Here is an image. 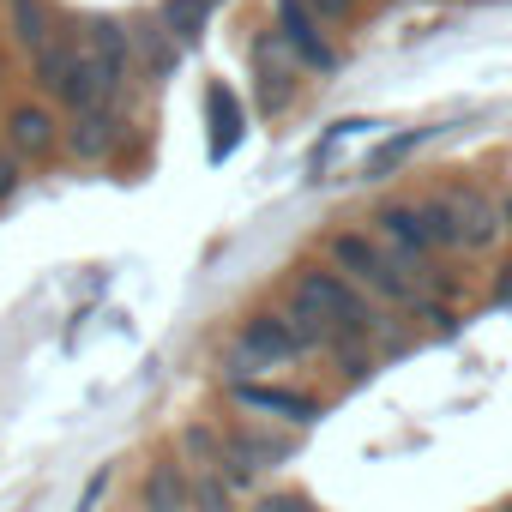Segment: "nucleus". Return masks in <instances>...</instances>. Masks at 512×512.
<instances>
[{
  "label": "nucleus",
  "mask_w": 512,
  "mask_h": 512,
  "mask_svg": "<svg viewBox=\"0 0 512 512\" xmlns=\"http://www.w3.org/2000/svg\"><path fill=\"white\" fill-rule=\"evenodd\" d=\"M272 19H278L284 49H290L302 67H314V73H332V67H338V49L326 43V25L302 7V0H272Z\"/></svg>",
  "instance_id": "4"
},
{
  "label": "nucleus",
  "mask_w": 512,
  "mask_h": 512,
  "mask_svg": "<svg viewBox=\"0 0 512 512\" xmlns=\"http://www.w3.org/2000/svg\"><path fill=\"white\" fill-rule=\"evenodd\" d=\"M302 356H314V338H308L284 308H272V314H253V320L229 338L223 374H229V386H235V380H253V374L290 368V362H302Z\"/></svg>",
  "instance_id": "2"
},
{
  "label": "nucleus",
  "mask_w": 512,
  "mask_h": 512,
  "mask_svg": "<svg viewBox=\"0 0 512 512\" xmlns=\"http://www.w3.org/2000/svg\"><path fill=\"white\" fill-rule=\"evenodd\" d=\"M175 446H181V464H199V470H217L223 464V428L217 422H187L175 434Z\"/></svg>",
  "instance_id": "17"
},
{
  "label": "nucleus",
  "mask_w": 512,
  "mask_h": 512,
  "mask_svg": "<svg viewBox=\"0 0 512 512\" xmlns=\"http://www.w3.org/2000/svg\"><path fill=\"white\" fill-rule=\"evenodd\" d=\"M73 55H79L73 43H49L43 55H31V79H37V91H49V97H55V91H61V79H67V67H73Z\"/></svg>",
  "instance_id": "18"
},
{
  "label": "nucleus",
  "mask_w": 512,
  "mask_h": 512,
  "mask_svg": "<svg viewBox=\"0 0 512 512\" xmlns=\"http://www.w3.org/2000/svg\"><path fill=\"white\" fill-rule=\"evenodd\" d=\"M217 428H223V452H235L253 470H278L296 452V434L272 428V422H217Z\"/></svg>",
  "instance_id": "7"
},
{
  "label": "nucleus",
  "mask_w": 512,
  "mask_h": 512,
  "mask_svg": "<svg viewBox=\"0 0 512 512\" xmlns=\"http://www.w3.org/2000/svg\"><path fill=\"white\" fill-rule=\"evenodd\" d=\"M7 13H13V37H19L31 55H43L49 43H61V37H55V13H49V0H7Z\"/></svg>",
  "instance_id": "14"
},
{
  "label": "nucleus",
  "mask_w": 512,
  "mask_h": 512,
  "mask_svg": "<svg viewBox=\"0 0 512 512\" xmlns=\"http://www.w3.org/2000/svg\"><path fill=\"white\" fill-rule=\"evenodd\" d=\"M229 392H235V404H241V410H253V416H278V422H290V428H308V422L320 416V398H314V392H302V386H278V380H235Z\"/></svg>",
  "instance_id": "6"
},
{
  "label": "nucleus",
  "mask_w": 512,
  "mask_h": 512,
  "mask_svg": "<svg viewBox=\"0 0 512 512\" xmlns=\"http://www.w3.org/2000/svg\"><path fill=\"white\" fill-rule=\"evenodd\" d=\"M247 61H253V97H260V109H266V115H284V109L296 103V67H290L284 37L266 31L260 43H253Z\"/></svg>",
  "instance_id": "5"
},
{
  "label": "nucleus",
  "mask_w": 512,
  "mask_h": 512,
  "mask_svg": "<svg viewBox=\"0 0 512 512\" xmlns=\"http://www.w3.org/2000/svg\"><path fill=\"white\" fill-rule=\"evenodd\" d=\"M326 362L356 386V380H368V374L380 368V350H374V344H332V350H326Z\"/></svg>",
  "instance_id": "20"
},
{
  "label": "nucleus",
  "mask_w": 512,
  "mask_h": 512,
  "mask_svg": "<svg viewBox=\"0 0 512 512\" xmlns=\"http://www.w3.org/2000/svg\"><path fill=\"white\" fill-rule=\"evenodd\" d=\"M446 199H452V217H458V253H488V247L506 235V223H500V199H488L476 181L446 187Z\"/></svg>",
  "instance_id": "3"
},
{
  "label": "nucleus",
  "mask_w": 512,
  "mask_h": 512,
  "mask_svg": "<svg viewBox=\"0 0 512 512\" xmlns=\"http://www.w3.org/2000/svg\"><path fill=\"white\" fill-rule=\"evenodd\" d=\"M410 320H422L428 326V338H452L458 332V308L452 302H440V296H428V290H416V302L404 308Z\"/></svg>",
  "instance_id": "19"
},
{
  "label": "nucleus",
  "mask_w": 512,
  "mask_h": 512,
  "mask_svg": "<svg viewBox=\"0 0 512 512\" xmlns=\"http://www.w3.org/2000/svg\"><path fill=\"white\" fill-rule=\"evenodd\" d=\"M302 7H308L320 25H350V19H356V0H302Z\"/></svg>",
  "instance_id": "22"
},
{
  "label": "nucleus",
  "mask_w": 512,
  "mask_h": 512,
  "mask_svg": "<svg viewBox=\"0 0 512 512\" xmlns=\"http://www.w3.org/2000/svg\"><path fill=\"white\" fill-rule=\"evenodd\" d=\"M121 31H127V49H133L139 73H145V85H157V79H169V73H175V61H181V43L163 31V19L139 13V19H133V25H121Z\"/></svg>",
  "instance_id": "10"
},
{
  "label": "nucleus",
  "mask_w": 512,
  "mask_h": 512,
  "mask_svg": "<svg viewBox=\"0 0 512 512\" xmlns=\"http://www.w3.org/2000/svg\"><path fill=\"white\" fill-rule=\"evenodd\" d=\"M85 55H91V67H97V79H103L109 103H115V97L139 79V61H133V49H127V31H121L115 19H97V25H91Z\"/></svg>",
  "instance_id": "8"
},
{
  "label": "nucleus",
  "mask_w": 512,
  "mask_h": 512,
  "mask_svg": "<svg viewBox=\"0 0 512 512\" xmlns=\"http://www.w3.org/2000/svg\"><path fill=\"white\" fill-rule=\"evenodd\" d=\"M211 7L217 0H163L157 7V19H163V31L187 49V43H199L205 37V19H211Z\"/></svg>",
  "instance_id": "16"
},
{
  "label": "nucleus",
  "mask_w": 512,
  "mask_h": 512,
  "mask_svg": "<svg viewBox=\"0 0 512 512\" xmlns=\"http://www.w3.org/2000/svg\"><path fill=\"white\" fill-rule=\"evenodd\" d=\"M260 512H314L302 494H272V500H260Z\"/></svg>",
  "instance_id": "24"
},
{
  "label": "nucleus",
  "mask_w": 512,
  "mask_h": 512,
  "mask_svg": "<svg viewBox=\"0 0 512 512\" xmlns=\"http://www.w3.org/2000/svg\"><path fill=\"white\" fill-rule=\"evenodd\" d=\"M103 482H109V476H91V488H85V500H79V512H91V506L103 500Z\"/></svg>",
  "instance_id": "26"
},
{
  "label": "nucleus",
  "mask_w": 512,
  "mask_h": 512,
  "mask_svg": "<svg viewBox=\"0 0 512 512\" xmlns=\"http://www.w3.org/2000/svg\"><path fill=\"white\" fill-rule=\"evenodd\" d=\"M19 181H25V163H19L13 151H0V199H13V193H19Z\"/></svg>",
  "instance_id": "23"
},
{
  "label": "nucleus",
  "mask_w": 512,
  "mask_h": 512,
  "mask_svg": "<svg viewBox=\"0 0 512 512\" xmlns=\"http://www.w3.org/2000/svg\"><path fill=\"white\" fill-rule=\"evenodd\" d=\"M500 223H506V235H512V193L500 199Z\"/></svg>",
  "instance_id": "27"
},
{
  "label": "nucleus",
  "mask_w": 512,
  "mask_h": 512,
  "mask_svg": "<svg viewBox=\"0 0 512 512\" xmlns=\"http://www.w3.org/2000/svg\"><path fill=\"white\" fill-rule=\"evenodd\" d=\"M205 127H211V163H223L241 145V97L229 85H205Z\"/></svg>",
  "instance_id": "13"
},
{
  "label": "nucleus",
  "mask_w": 512,
  "mask_h": 512,
  "mask_svg": "<svg viewBox=\"0 0 512 512\" xmlns=\"http://www.w3.org/2000/svg\"><path fill=\"white\" fill-rule=\"evenodd\" d=\"M326 260H332L338 278H350V284H356L368 302H380V308H410V302H416L410 272L392 260V253L380 247V235H368V229H338V235L326 241Z\"/></svg>",
  "instance_id": "1"
},
{
  "label": "nucleus",
  "mask_w": 512,
  "mask_h": 512,
  "mask_svg": "<svg viewBox=\"0 0 512 512\" xmlns=\"http://www.w3.org/2000/svg\"><path fill=\"white\" fill-rule=\"evenodd\" d=\"M61 145H67L79 163H109V157H115V145H121V109H115V103H103V109L67 115Z\"/></svg>",
  "instance_id": "9"
},
{
  "label": "nucleus",
  "mask_w": 512,
  "mask_h": 512,
  "mask_svg": "<svg viewBox=\"0 0 512 512\" xmlns=\"http://www.w3.org/2000/svg\"><path fill=\"white\" fill-rule=\"evenodd\" d=\"M187 512H235V488H229L223 476L199 470V476H193V506H187Z\"/></svg>",
  "instance_id": "21"
},
{
  "label": "nucleus",
  "mask_w": 512,
  "mask_h": 512,
  "mask_svg": "<svg viewBox=\"0 0 512 512\" xmlns=\"http://www.w3.org/2000/svg\"><path fill=\"white\" fill-rule=\"evenodd\" d=\"M422 139H428L422 127H404V133H392V139H380V145L368 151V163H362V175H368V181H386V175H398V169H404V163H410V157L422 151Z\"/></svg>",
  "instance_id": "15"
},
{
  "label": "nucleus",
  "mask_w": 512,
  "mask_h": 512,
  "mask_svg": "<svg viewBox=\"0 0 512 512\" xmlns=\"http://www.w3.org/2000/svg\"><path fill=\"white\" fill-rule=\"evenodd\" d=\"M139 506L145 512H187L193 506V476L181 458H157L139 482Z\"/></svg>",
  "instance_id": "12"
},
{
  "label": "nucleus",
  "mask_w": 512,
  "mask_h": 512,
  "mask_svg": "<svg viewBox=\"0 0 512 512\" xmlns=\"http://www.w3.org/2000/svg\"><path fill=\"white\" fill-rule=\"evenodd\" d=\"M7 145H13V157L25 163H37V157H49L55 145H61V121L43 109V103H19L13 115H7Z\"/></svg>",
  "instance_id": "11"
},
{
  "label": "nucleus",
  "mask_w": 512,
  "mask_h": 512,
  "mask_svg": "<svg viewBox=\"0 0 512 512\" xmlns=\"http://www.w3.org/2000/svg\"><path fill=\"white\" fill-rule=\"evenodd\" d=\"M494 302H500V308H512V260L494 272Z\"/></svg>",
  "instance_id": "25"
},
{
  "label": "nucleus",
  "mask_w": 512,
  "mask_h": 512,
  "mask_svg": "<svg viewBox=\"0 0 512 512\" xmlns=\"http://www.w3.org/2000/svg\"><path fill=\"white\" fill-rule=\"evenodd\" d=\"M506 512H512V506H506Z\"/></svg>",
  "instance_id": "28"
}]
</instances>
